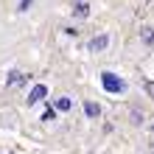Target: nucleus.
I'll list each match as a JSON object with an SVG mask.
<instances>
[{"label": "nucleus", "instance_id": "nucleus-2", "mask_svg": "<svg viewBox=\"0 0 154 154\" xmlns=\"http://www.w3.org/2000/svg\"><path fill=\"white\" fill-rule=\"evenodd\" d=\"M45 95H48V90H45V84H37V87H34L31 93H28V106H34V104H39V101H42Z\"/></svg>", "mask_w": 154, "mask_h": 154}, {"label": "nucleus", "instance_id": "nucleus-8", "mask_svg": "<svg viewBox=\"0 0 154 154\" xmlns=\"http://www.w3.org/2000/svg\"><path fill=\"white\" fill-rule=\"evenodd\" d=\"M140 37H143V42H146V45H151V42H154V31H151V28H143Z\"/></svg>", "mask_w": 154, "mask_h": 154}, {"label": "nucleus", "instance_id": "nucleus-1", "mask_svg": "<svg viewBox=\"0 0 154 154\" xmlns=\"http://www.w3.org/2000/svg\"><path fill=\"white\" fill-rule=\"evenodd\" d=\"M101 84H104V90H106V93H115V95L126 90L123 79H118L115 73H101Z\"/></svg>", "mask_w": 154, "mask_h": 154}, {"label": "nucleus", "instance_id": "nucleus-12", "mask_svg": "<svg viewBox=\"0 0 154 154\" xmlns=\"http://www.w3.org/2000/svg\"><path fill=\"white\" fill-rule=\"evenodd\" d=\"M151 129H154V123H151Z\"/></svg>", "mask_w": 154, "mask_h": 154}, {"label": "nucleus", "instance_id": "nucleus-7", "mask_svg": "<svg viewBox=\"0 0 154 154\" xmlns=\"http://www.w3.org/2000/svg\"><path fill=\"white\" fill-rule=\"evenodd\" d=\"M53 109H59V112H70V109H73V101H70V98H59Z\"/></svg>", "mask_w": 154, "mask_h": 154}, {"label": "nucleus", "instance_id": "nucleus-3", "mask_svg": "<svg viewBox=\"0 0 154 154\" xmlns=\"http://www.w3.org/2000/svg\"><path fill=\"white\" fill-rule=\"evenodd\" d=\"M73 14L79 17V20L90 17V3H87V0H76V3H73Z\"/></svg>", "mask_w": 154, "mask_h": 154}, {"label": "nucleus", "instance_id": "nucleus-4", "mask_svg": "<svg viewBox=\"0 0 154 154\" xmlns=\"http://www.w3.org/2000/svg\"><path fill=\"white\" fill-rule=\"evenodd\" d=\"M106 45H109V37H106V34H98V37L90 42V51H95V53H98V51H104Z\"/></svg>", "mask_w": 154, "mask_h": 154}, {"label": "nucleus", "instance_id": "nucleus-10", "mask_svg": "<svg viewBox=\"0 0 154 154\" xmlns=\"http://www.w3.org/2000/svg\"><path fill=\"white\" fill-rule=\"evenodd\" d=\"M143 90H146V95L154 101V81H146V84H143Z\"/></svg>", "mask_w": 154, "mask_h": 154}, {"label": "nucleus", "instance_id": "nucleus-6", "mask_svg": "<svg viewBox=\"0 0 154 154\" xmlns=\"http://www.w3.org/2000/svg\"><path fill=\"white\" fill-rule=\"evenodd\" d=\"M84 115L87 118H98V115H101V106H98L95 101H87L84 104Z\"/></svg>", "mask_w": 154, "mask_h": 154}, {"label": "nucleus", "instance_id": "nucleus-5", "mask_svg": "<svg viewBox=\"0 0 154 154\" xmlns=\"http://www.w3.org/2000/svg\"><path fill=\"white\" fill-rule=\"evenodd\" d=\"M23 81H25V73H20V70H11V76L6 79V84H8V87H20Z\"/></svg>", "mask_w": 154, "mask_h": 154}, {"label": "nucleus", "instance_id": "nucleus-11", "mask_svg": "<svg viewBox=\"0 0 154 154\" xmlns=\"http://www.w3.org/2000/svg\"><path fill=\"white\" fill-rule=\"evenodd\" d=\"M31 3H34V0H23V3H20V8H23V11H25V8H28Z\"/></svg>", "mask_w": 154, "mask_h": 154}, {"label": "nucleus", "instance_id": "nucleus-9", "mask_svg": "<svg viewBox=\"0 0 154 154\" xmlns=\"http://www.w3.org/2000/svg\"><path fill=\"white\" fill-rule=\"evenodd\" d=\"M53 118H56V109H53V106H48V109L42 112V121H53Z\"/></svg>", "mask_w": 154, "mask_h": 154}]
</instances>
